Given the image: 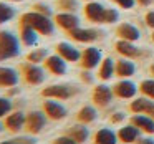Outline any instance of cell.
Listing matches in <instances>:
<instances>
[{
	"instance_id": "6da1fadb",
	"label": "cell",
	"mask_w": 154,
	"mask_h": 144,
	"mask_svg": "<svg viewBox=\"0 0 154 144\" xmlns=\"http://www.w3.org/2000/svg\"><path fill=\"white\" fill-rule=\"evenodd\" d=\"M18 23H23L32 27L38 35L42 37H50L55 32V22L51 20V17H47L43 14H38V12L32 10V12H25L20 15V20Z\"/></svg>"
},
{
	"instance_id": "7a4b0ae2",
	"label": "cell",
	"mask_w": 154,
	"mask_h": 144,
	"mask_svg": "<svg viewBox=\"0 0 154 144\" xmlns=\"http://www.w3.org/2000/svg\"><path fill=\"white\" fill-rule=\"evenodd\" d=\"M20 38H17L12 32L0 30V61L15 58L20 55Z\"/></svg>"
},
{
	"instance_id": "3957f363",
	"label": "cell",
	"mask_w": 154,
	"mask_h": 144,
	"mask_svg": "<svg viewBox=\"0 0 154 144\" xmlns=\"http://www.w3.org/2000/svg\"><path fill=\"white\" fill-rule=\"evenodd\" d=\"M18 70H20L22 80H23L27 84H30V86H38V84H42L45 81L43 68H40L38 65H35V63H30V61L20 63Z\"/></svg>"
},
{
	"instance_id": "277c9868",
	"label": "cell",
	"mask_w": 154,
	"mask_h": 144,
	"mask_svg": "<svg viewBox=\"0 0 154 144\" xmlns=\"http://www.w3.org/2000/svg\"><path fill=\"white\" fill-rule=\"evenodd\" d=\"M47 114L43 111H28L25 114V126L23 129L28 134H38L47 126Z\"/></svg>"
},
{
	"instance_id": "5b68a950",
	"label": "cell",
	"mask_w": 154,
	"mask_h": 144,
	"mask_svg": "<svg viewBox=\"0 0 154 144\" xmlns=\"http://www.w3.org/2000/svg\"><path fill=\"white\" fill-rule=\"evenodd\" d=\"M73 94H76V88L70 84H50L42 90V96L50 100H68Z\"/></svg>"
},
{
	"instance_id": "8992f818",
	"label": "cell",
	"mask_w": 154,
	"mask_h": 144,
	"mask_svg": "<svg viewBox=\"0 0 154 144\" xmlns=\"http://www.w3.org/2000/svg\"><path fill=\"white\" fill-rule=\"evenodd\" d=\"M42 111H43V113L47 114V118L51 121H61V119H65L66 114H68L66 108H65L63 104L55 101V100H50V98H45L43 104H42Z\"/></svg>"
},
{
	"instance_id": "52a82bcc",
	"label": "cell",
	"mask_w": 154,
	"mask_h": 144,
	"mask_svg": "<svg viewBox=\"0 0 154 144\" xmlns=\"http://www.w3.org/2000/svg\"><path fill=\"white\" fill-rule=\"evenodd\" d=\"M25 114L27 113H23V111H14V113L7 114V116L4 118L5 129H7L8 133H12V134L20 133V131L23 129V126H25Z\"/></svg>"
},
{
	"instance_id": "ba28073f",
	"label": "cell",
	"mask_w": 154,
	"mask_h": 144,
	"mask_svg": "<svg viewBox=\"0 0 154 144\" xmlns=\"http://www.w3.org/2000/svg\"><path fill=\"white\" fill-rule=\"evenodd\" d=\"M55 25H58L65 32H71L80 27V18L70 12H60V14L55 15Z\"/></svg>"
},
{
	"instance_id": "9c48e42d",
	"label": "cell",
	"mask_w": 154,
	"mask_h": 144,
	"mask_svg": "<svg viewBox=\"0 0 154 144\" xmlns=\"http://www.w3.org/2000/svg\"><path fill=\"white\" fill-rule=\"evenodd\" d=\"M45 65V70L50 71L51 75L55 76H61V75L66 73V61L60 57V55H48L47 60L43 61Z\"/></svg>"
},
{
	"instance_id": "30bf717a",
	"label": "cell",
	"mask_w": 154,
	"mask_h": 144,
	"mask_svg": "<svg viewBox=\"0 0 154 144\" xmlns=\"http://www.w3.org/2000/svg\"><path fill=\"white\" fill-rule=\"evenodd\" d=\"M101 61V51L98 48H86V50L81 53V58H80V65L81 68L85 70H93L100 65Z\"/></svg>"
},
{
	"instance_id": "8fae6325",
	"label": "cell",
	"mask_w": 154,
	"mask_h": 144,
	"mask_svg": "<svg viewBox=\"0 0 154 144\" xmlns=\"http://www.w3.org/2000/svg\"><path fill=\"white\" fill-rule=\"evenodd\" d=\"M68 37L75 41H80V43H90V41H94L98 37H100V32L96 30H91V28H75L71 32H66Z\"/></svg>"
},
{
	"instance_id": "7c38bea8",
	"label": "cell",
	"mask_w": 154,
	"mask_h": 144,
	"mask_svg": "<svg viewBox=\"0 0 154 144\" xmlns=\"http://www.w3.org/2000/svg\"><path fill=\"white\" fill-rule=\"evenodd\" d=\"M104 12H106V8L101 4H98V2H88L85 5V17L90 22H94V23H103Z\"/></svg>"
},
{
	"instance_id": "4fadbf2b",
	"label": "cell",
	"mask_w": 154,
	"mask_h": 144,
	"mask_svg": "<svg viewBox=\"0 0 154 144\" xmlns=\"http://www.w3.org/2000/svg\"><path fill=\"white\" fill-rule=\"evenodd\" d=\"M113 90L111 88H108L106 84H98L96 88L93 90V94H91V98H93L94 104H98V106H108L109 104V101L113 100Z\"/></svg>"
},
{
	"instance_id": "5bb4252c",
	"label": "cell",
	"mask_w": 154,
	"mask_h": 144,
	"mask_svg": "<svg viewBox=\"0 0 154 144\" xmlns=\"http://www.w3.org/2000/svg\"><path fill=\"white\" fill-rule=\"evenodd\" d=\"M55 50H57V53L65 61H80V58H81V53L78 51V48H75L73 45L66 43V41H60L55 47Z\"/></svg>"
},
{
	"instance_id": "9a60e30c",
	"label": "cell",
	"mask_w": 154,
	"mask_h": 144,
	"mask_svg": "<svg viewBox=\"0 0 154 144\" xmlns=\"http://www.w3.org/2000/svg\"><path fill=\"white\" fill-rule=\"evenodd\" d=\"M18 83L17 70L8 66H0V88H14Z\"/></svg>"
},
{
	"instance_id": "2e32d148",
	"label": "cell",
	"mask_w": 154,
	"mask_h": 144,
	"mask_svg": "<svg viewBox=\"0 0 154 144\" xmlns=\"http://www.w3.org/2000/svg\"><path fill=\"white\" fill-rule=\"evenodd\" d=\"M18 33H20L18 38H20L22 45H25V47H33V45H37L38 33L32 27L23 25V23H18Z\"/></svg>"
},
{
	"instance_id": "e0dca14e",
	"label": "cell",
	"mask_w": 154,
	"mask_h": 144,
	"mask_svg": "<svg viewBox=\"0 0 154 144\" xmlns=\"http://www.w3.org/2000/svg\"><path fill=\"white\" fill-rule=\"evenodd\" d=\"M136 91H137L136 84L131 83V81H128V80H123V81H119V83H116L113 86V93L116 94V96H119V98H124V100L133 98L134 94H136Z\"/></svg>"
},
{
	"instance_id": "ac0fdd59",
	"label": "cell",
	"mask_w": 154,
	"mask_h": 144,
	"mask_svg": "<svg viewBox=\"0 0 154 144\" xmlns=\"http://www.w3.org/2000/svg\"><path fill=\"white\" fill-rule=\"evenodd\" d=\"M116 33L121 40H128V41H136V40H139V37H141L139 30L131 23H121L119 27L116 28Z\"/></svg>"
},
{
	"instance_id": "d6986e66",
	"label": "cell",
	"mask_w": 154,
	"mask_h": 144,
	"mask_svg": "<svg viewBox=\"0 0 154 144\" xmlns=\"http://www.w3.org/2000/svg\"><path fill=\"white\" fill-rule=\"evenodd\" d=\"M131 124H134L136 127H139V131L144 133H154V119L151 116H144V114H136L131 118Z\"/></svg>"
},
{
	"instance_id": "ffe728a7",
	"label": "cell",
	"mask_w": 154,
	"mask_h": 144,
	"mask_svg": "<svg viewBox=\"0 0 154 144\" xmlns=\"http://www.w3.org/2000/svg\"><path fill=\"white\" fill-rule=\"evenodd\" d=\"M116 51L119 55H123V57L126 58H136L141 55L139 48H136L133 45V41H128V40H119L116 43Z\"/></svg>"
},
{
	"instance_id": "44dd1931",
	"label": "cell",
	"mask_w": 154,
	"mask_h": 144,
	"mask_svg": "<svg viewBox=\"0 0 154 144\" xmlns=\"http://www.w3.org/2000/svg\"><path fill=\"white\" fill-rule=\"evenodd\" d=\"M118 137H119L123 142H126V144L136 142V139L139 137V127H136L134 124H128V126H124V127L119 129Z\"/></svg>"
},
{
	"instance_id": "7402d4cb",
	"label": "cell",
	"mask_w": 154,
	"mask_h": 144,
	"mask_svg": "<svg viewBox=\"0 0 154 144\" xmlns=\"http://www.w3.org/2000/svg\"><path fill=\"white\" fill-rule=\"evenodd\" d=\"M66 136H70L71 139H75L78 144H83L85 141L88 139V136H90V133H88V129L83 126V124H76V126H71L70 129L66 131Z\"/></svg>"
},
{
	"instance_id": "603a6c76",
	"label": "cell",
	"mask_w": 154,
	"mask_h": 144,
	"mask_svg": "<svg viewBox=\"0 0 154 144\" xmlns=\"http://www.w3.org/2000/svg\"><path fill=\"white\" fill-rule=\"evenodd\" d=\"M134 71H136V66H134L133 61L129 60H119L116 61V75L121 78H128V76H133Z\"/></svg>"
},
{
	"instance_id": "cb8c5ba5",
	"label": "cell",
	"mask_w": 154,
	"mask_h": 144,
	"mask_svg": "<svg viewBox=\"0 0 154 144\" xmlns=\"http://www.w3.org/2000/svg\"><path fill=\"white\" fill-rule=\"evenodd\" d=\"M116 73V63H114L111 58H106V60L101 61V66H100V73H98V76H100V80L106 81L109 80L113 75Z\"/></svg>"
},
{
	"instance_id": "d4e9b609",
	"label": "cell",
	"mask_w": 154,
	"mask_h": 144,
	"mask_svg": "<svg viewBox=\"0 0 154 144\" xmlns=\"http://www.w3.org/2000/svg\"><path fill=\"white\" fill-rule=\"evenodd\" d=\"M118 141V136L113 133L111 129H100L94 136V142L96 144H116Z\"/></svg>"
},
{
	"instance_id": "484cf974",
	"label": "cell",
	"mask_w": 154,
	"mask_h": 144,
	"mask_svg": "<svg viewBox=\"0 0 154 144\" xmlns=\"http://www.w3.org/2000/svg\"><path fill=\"white\" fill-rule=\"evenodd\" d=\"M96 119V109L91 106H83L76 114V121L81 124H90Z\"/></svg>"
},
{
	"instance_id": "4316f807",
	"label": "cell",
	"mask_w": 154,
	"mask_h": 144,
	"mask_svg": "<svg viewBox=\"0 0 154 144\" xmlns=\"http://www.w3.org/2000/svg\"><path fill=\"white\" fill-rule=\"evenodd\" d=\"M48 53H47V48H37V50L30 51L27 55V60L25 61H30V63H35V65H40L47 60Z\"/></svg>"
},
{
	"instance_id": "83f0119b",
	"label": "cell",
	"mask_w": 154,
	"mask_h": 144,
	"mask_svg": "<svg viewBox=\"0 0 154 144\" xmlns=\"http://www.w3.org/2000/svg\"><path fill=\"white\" fill-rule=\"evenodd\" d=\"M151 103H152V101L146 100V98H137V100H134L133 103L129 104V109L133 111V113H136V114H139V113H146L147 108L151 106Z\"/></svg>"
},
{
	"instance_id": "f1b7e54d",
	"label": "cell",
	"mask_w": 154,
	"mask_h": 144,
	"mask_svg": "<svg viewBox=\"0 0 154 144\" xmlns=\"http://www.w3.org/2000/svg\"><path fill=\"white\" fill-rule=\"evenodd\" d=\"M14 17H15V8L10 7L8 4L0 2V25H2V23H7V22H10Z\"/></svg>"
},
{
	"instance_id": "f546056e",
	"label": "cell",
	"mask_w": 154,
	"mask_h": 144,
	"mask_svg": "<svg viewBox=\"0 0 154 144\" xmlns=\"http://www.w3.org/2000/svg\"><path fill=\"white\" fill-rule=\"evenodd\" d=\"M58 10L61 12H70V14H75L78 10V2L76 0H57L55 2Z\"/></svg>"
},
{
	"instance_id": "4dcf8cb0",
	"label": "cell",
	"mask_w": 154,
	"mask_h": 144,
	"mask_svg": "<svg viewBox=\"0 0 154 144\" xmlns=\"http://www.w3.org/2000/svg\"><path fill=\"white\" fill-rule=\"evenodd\" d=\"M139 90L143 94H146L147 98H152L154 100V80H144L139 84Z\"/></svg>"
},
{
	"instance_id": "1f68e13d",
	"label": "cell",
	"mask_w": 154,
	"mask_h": 144,
	"mask_svg": "<svg viewBox=\"0 0 154 144\" xmlns=\"http://www.w3.org/2000/svg\"><path fill=\"white\" fill-rule=\"evenodd\" d=\"M12 113V103L7 98H0V119Z\"/></svg>"
},
{
	"instance_id": "d6a6232c",
	"label": "cell",
	"mask_w": 154,
	"mask_h": 144,
	"mask_svg": "<svg viewBox=\"0 0 154 144\" xmlns=\"http://www.w3.org/2000/svg\"><path fill=\"white\" fill-rule=\"evenodd\" d=\"M118 18H119L118 10H114V8H106V12H104V22H103V23H114V22H118Z\"/></svg>"
},
{
	"instance_id": "836d02e7",
	"label": "cell",
	"mask_w": 154,
	"mask_h": 144,
	"mask_svg": "<svg viewBox=\"0 0 154 144\" xmlns=\"http://www.w3.org/2000/svg\"><path fill=\"white\" fill-rule=\"evenodd\" d=\"M32 8H33L35 12H38V14H43V15H47V17H51V8L48 7V5H45V4H33Z\"/></svg>"
},
{
	"instance_id": "e575fe53",
	"label": "cell",
	"mask_w": 154,
	"mask_h": 144,
	"mask_svg": "<svg viewBox=\"0 0 154 144\" xmlns=\"http://www.w3.org/2000/svg\"><path fill=\"white\" fill-rule=\"evenodd\" d=\"M51 144H78V142H76L75 139H71L70 136H66V134H65V136L57 137V139H55Z\"/></svg>"
},
{
	"instance_id": "d590c367",
	"label": "cell",
	"mask_w": 154,
	"mask_h": 144,
	"mask_svg": "<svg viewBox=\"0 0 154 144\" xmlns=\"http://www.w3.org/2000/svg\"><path fill=\"white\" fill-rule=\"evenodd\" d=\"M114 4H118L121 8H133L134 0H113Z\"/></svg>"
},
{
	"instance_id": "8d00e7d4",
	"label": "cell",
	"mask_w": 154,
	"mask_h": 144,
	"mask_svg": "<svg viewBox=\"0 0 154 144\" xmlns=\"http://www.w3.org/2000/svg\"><path fill=\"white\" fill-rule=\"evenodd\" d=\"M17 141L18 144H37V139L35 137H17Z\"/></svg>"
},
{
	"instance_id": "74e56055",
	"label": "cell",
	"mask_w": 154,
	"mask_h": 144,
	"mask_svg": "<svg viewBox=\"0 0 154 144\" xmlns=\"http://www.w3.org/2000/svg\"><path fill=\"white\" fill-rule=\"evenodd\" d=\"M146 23H147V27L154 28V12H147L146 14Z\"/></svg>"
},
{
	"instance_id": "f35d334b",
	"label": "cell",
	"mask_w": 154,
	"mask_h": 144,
	"mask_svg": "<svg viewBox=\"0 0 154 144\" xmlns=\"http://www.w3.org/2000/svg\"><path fill=\"white\" fill-rule=\"evenodd\" d=\"M81 78H83L85 83H91V81H93V78H91V75L88 73V71H83V73H81Z\"/></svg>"
},
{
	"instance_id": "ab89813d",
	"label": "cell",
	"mask_w": 154,
	"mask_h": 144,
	"mask_svg": "<svg viewBox=\"0 0 154 144\" xmlns=\"http://www.w3.org/2000/svg\"><path fill=\"white\" fill-rule=\"evenodd\" d=\"M123 119H124V114L123 113H116L113 118H111V121H113V123H119V121H123Z\"/></svg>"
},
{
	"instance_id": "60d3db41",
	"label": "cell",
	"mask_w": 154,
	"mask_h": 144,
	"mask_svg": "<svg viewBox=\"0 0 154 144\" xmlns=\"http://www.w3.org/2000/svg\"><path fill=\"white\" fill-rule=\"evenodd\" d=\"M146 114H149V116H151V118H152V119H154V103H151V106L147 108Z\"/></svg>"
},
{
	"instance_id": "b9f144b4",
	"label": "cell",
	"mask_w": 154,
	"mask_h": 144,
	"mask_svg": "<svg viewBox=\"0 0 154 144\" xmlns=\"http://www.w3.org/2000/svg\"><path fill=\"white\" fill-rule=\"evenodd\" d=\"M136 144H154V139H141Z\"/></svg>"
},
{
	"instance_id": "7bdbcfd3",
	"label": "cell",
	"mask_w": 154,
	"mask_h": 144,
	"mask_svg": "<svg viewBox=\"0 0 154 144\" xmlns=\"http://www.w3.org/2000/svg\"><path fill=\"white\" fill-rule=\"evenodd\" d=\"M137 2H139L141 5H144V7H146V5H149L151 2H152V0H137Z\"/></svg>"
},
{
	"instance_id": "ee69618b",
	"label": "cell",
	"mask_w": 154,
	"mask_h": 144,
	"mask_svg": "<svg viewBox=\"0 0 154 144\" xmlns=\"http://www.w3.org/2000/svg\"><path fill=\"white\" fill-rule=\"evenodd\" d=\"M0 144H18L15 139H10V141H4V142H0Z\"/></svg>"
},
{
	"instance_id": "f6af8a7d",
	"label": "cell",
	"mask_w": 154,
	"mask_h": 144,
	"mask_svg": "<svg viewBox=\"0 0 154 144\" xmlns=\"http://www.w3.org/2000/svg\"><path fill=\"white\" fill-rule=\"evenodd\" d=\"M151 75H152V76H154V65H152V66H151Z\"/></svg>"
},
{
	"instance_id": "bcb514c9",
	"label": "cell",
	"mask_w": 154,
	"mask_h": 144,
	"mask_svg": "<svg viewBox=\"0 0 154 144\" xmlns=\"http://www.w3.org/2000/svg\"><path fill=\"white\" fill-rule=\"evenodd\" d=\"M2 127H5V126H4V123H0V131H2Z\"/></svg>"
},
{
	"instance_id": "7dc6e473",
	"label": "cell",
	"mask_w": 154,
	"mask_h": 144,
	"mask_svg": "<svg viewBox=\"0 0 154 144\" xmlns=\"http://www.w3.org/2000/svg\"><path fill=\"white\" fill-rule=\"evenodd\" d=\"M86 2H94V0H86Z\"/></svg>"
},
{
	"instance_id": "c3c4849f",
	"label": "cell",
	"mask_w": 154,
	"mask_h": 144,
	"mask_svg": "<svg viewBox=\"0 0 154 144\" xmlns=\"http://www.w3.org/2000/svg\"><path fill=\"white\" fill-rule=\"evenodd\" d=\"M152 40H154V33H152Z\"/></svg>"
},
{
	"instance_id": "681fc988",
	"label": "cell",
	"mask_w": 154,
	"mask_h": 144,
	"mask_svg": "<svg viewBox=\"0 0 154 144\" xmlns=\"http://www.w3.org/2000/svg\"><path fill=\"white\" fill-rule=\"evenodd\" d=\"M12 2H17V0H12Z\"/></svg>"
}]
</instances>
